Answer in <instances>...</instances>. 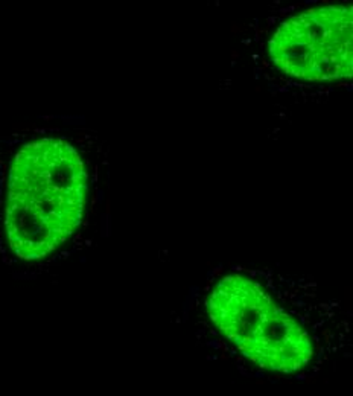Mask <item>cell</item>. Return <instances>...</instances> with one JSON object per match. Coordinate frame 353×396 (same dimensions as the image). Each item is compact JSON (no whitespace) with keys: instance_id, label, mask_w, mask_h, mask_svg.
<instances>
[{"instance_id":"1","label":"cell","mask_w":353,"mask_h":396,"mask_svg":"<svg viewBox=\"0 0 353 396\" xmlns=\"http://www.w3.org/2000/svg\"><path fill=\"white\" fill-rule=\"evenodd\" d=\"M202 311L216 346L257 379H317L350 346L346 302L314 277L273 267L222 268L205 288Z\"/></svg>"},{"instance_id":"2","label":"cell","mask_w":353,"mask_h":396,"mask_svg":"<svg viewBox=\"0 0 353 396\" xmlns=\"http://www.w3.org/2000/svg\"><path fill=\"white\" fill-rule=\"evenodd\" d=\"M87 163L66 139L40 137L14 154L6 178L5 232L12 253L40 261L61 248L84 221Z\"/></svg>"},{"instance_id":"3","label":"cell","mask_w":353,"mask_h":396,"mask_svg":"<svg viewBox=\"0 0 353 396\" xmlns=\"http://www.w3.org/2000/svg\"><path fill=\"white\" fill-rule=\"evenodd\" d=\"M262 61L285 82H353V0H320L283 12L265 31Z\"/></svg>"}]
</instances>
